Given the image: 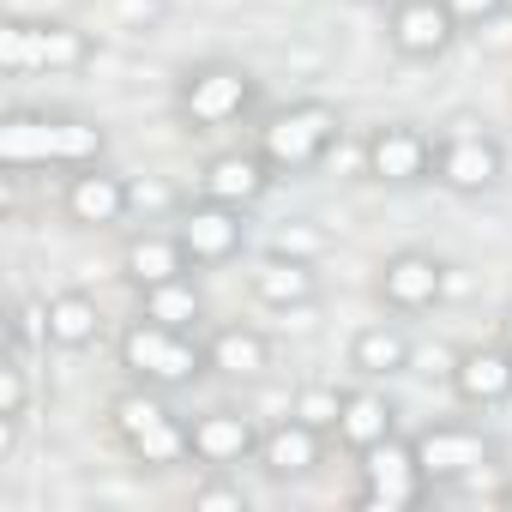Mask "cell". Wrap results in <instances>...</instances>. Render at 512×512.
<instances>
[{
  "instance_id": "1",
  "label": "cell",
  "mask_w": 512,
  "mask_h": 512,
  "mask_svg": "<svg viewBox=\"0 0 512 512\" xmlns=\"http://www.w3.org/2000/svg\"><path fill=\"white\" fill-rule=\"evenodd\" d=\"M103 127L97 121H73V115H7L0 121V157L7 169H43V163H61V169H85V163H103Z\"/></svg>"
},
{
  "instance_id": "2",
  "label": "cell",
  "mask_w": 512,
  "mask_h": 512,
  "mask_svg": "<svg viewBox=\"0 0 512 512\" xmlns=\"http://www.w3.org/2000/svg\"><path fill=\"white\" fill-rule=\"evenodd\" d=\"M91 31L67 19H7L0 25V67L7 73H79L91 67Z\"/></svg>"
},
{
  "instance_id": "3",
  "label": "cell",
  "mask_w": 512,
  "mask_h": 512,
  "mask_svg": "<svg viewBox=\"0 0 512 512\" xmlns=\"http://www.w3.org/2000/svg\"><path fill=\"white\" fill-rule=\"evenodd\" d=\"M338 133H344V115H338L332 103L308 97V103L278 109V115L260 127V157H266L278 175H308V169L338 145Z\"/></svg>"
},
{
  "instance_id": "4",
  "label": "cell",
  "mask_w": 512,
  "mask_h": 512,
  "mask_svg": "<svg viewBox=\"0 0 512 512\" xmlns=\"http://www.w3.org/2000/svg\"><path fill=\"white\" fill-rule=\"evenodd\" d=\"M109 422H115L121 446H127L145 470H169V464H187V458H193V446H187V422H181L151 386L121 392V398L109 404Z\"/></svg>"
},
{
  "instance_id": "5",
  "label": "cell",
  "mask_w": 512,
  "mask_h": 512,
  "mask_svg": "<svg viewBox=\"0 0 512 512\" xmlns=\"http://www.w3.org/2000/svg\"><path fill=\"white\" fill-rule=\"evenodd\" d=\"M121 368L139 380V386H187L193 374H205V350L193 344V332H175V326H157V320H133L121 332Z\"/></svg>"
},
{
  "instance_id": "6",
  "label": "cell",
  "mask_w": 512,
  "mask_h": 512,
  "mask_svg": "<svg viewBox=\"0 0 512 512\" xmlns=\"http://www.w3.org/2000/svg\"><path fill=\"white\" fill-rule=\"evenodd\" d=\"M175 103H181V115H187L193 133H217V127H229L253 103V73L235 67V61H199V67L181 73Z\"/></svg>"
},
{
  "instance_id": "7",
  "label": "cell",
  "mask_w": 512,
  "mask_h": 512,
  "mask_svg": "<svg viewBox=\"0 0 512 512\" xmlns=\"http://www.w3.org/2000/svg\"><path fill=\"white\" fill-rule=\"evenodd\" d=\"M356 458H362V500H356V506H368V512H410V506H422V494L434 488V482L422 476V464H416V440L386 434L380 446H368V452H356Z\"/></svg>"
},
{
  "instance_id": "8",
  "label": "cell",
  "mask_w": 512,
  "mask_h": 512,
  "mask_svg": "<svg viewBox=\"0 0 512 512\" xmlns=\"http://www.w3.org/2000/svg\"><path fill=\"white\" fill-rule=\"evenodd\" d=\"M434 175L452 187V193H488L500 175H506V151L476 133V121H458L440 145H434Z\"/></svg>"
},
{
  "instance_id": "9",
  "label": "cell",
  "mask_w": 512,
  "mask_h": 512,
  "mask_svg": "<svg viewBox=\"0 0 512 512\" xmlns=\"http://www.w3.org/2000/svg\"><path fill=\"white\" fill-rule=\"evenodd\" d=\"M175 235H181V247H187V260H193V266H229L235 253L247 247L241 205H223V199H205V193H199V205L181 211Z\"/></svg>"
},
{
  "instance_id": "10",
  "label": "cell",
  "mask_w": 512,
  "mask_h": 512,
  "mask_svg": "<svg viewBox=\"0 0 512 512\" xmlns=\"http://www.w3.org/2000/svg\"><path fill=\"white\" fill-rule=\"evenodd\" d=\"M362 163H368V175L386 181V187H416V181H428V169H434V139H428L422 127H410V121H386V127L368 133Z\"/></svg>"
},
{
  "instance_id": "11",
  "label": "cell",
  "mask_w": 512,
  "mask_h": 512,
  "mask_svg": "<svg viewBox=\"0 0 512 512\" xmlns=\"http://www.w3.org/2000/svg\"><path fill=\"white\" fill-rule=\"evenodd\" d=\"M488 458H494V446H488L476 428H464V422H428V428L416 434V464H422L428 482H464V476H476Z\"/></svg>"
},
{
  "instance_id": "12",
  "label": "cell",
  "mask_w": 512,
  "mask_h": 512,
  "mask_svg": "<svg viewBox=\"0 0 512 512\" xmlns=\"http://www.w3.org/2000/svg\"><path fill=\"white\" fill-rule=\"evenodd\" d=\"M386 37L404 61H440L458 37V19L446 13V0H392Z\"/></svg>"
},
{
  "instance_id": "13",
  "label": "cell",
  "mask_w": 512,
  "mask_h": 512,
  "mask_svg": "<svg viewBox=\"0 0 512 512\" xmlns=\"http://www.w3.org/2000/svg\"><path fill=\"white\" fill-rule=\"evenodd\" d=\"M127 205H133V187H127L115 169H103V163L73 169V181H67V193H61V211H67V223H79V229H115V223L127 217Z\"/></svg>"
},
{
  "instance_id": "14",
  "label": "cell",
  "mask_w": 512,
  "mask_h": 512,
  "mask_svg": "<svg viewBox=\"0 0 512 512\" xmlns=\"http://www.w3.org/2000/svg\"><path fill=\"white\" fill-rule=\"evenodd\" d=\"M187 446H193V464L205 470H229V464H247L260 458V428L241 410H205L187 422Z\"/></svg>"
},
{
  "instance_id": "15",
  "label": "cell",
  "mask_w": 512,
  "mask_h": 512,
  "mask_svg": "<svg viewBox=\"0 0 512 512\" xmlns=\"http://www.w3.org/2000/svg\"><path fill=\"white\" fill-rule=\"evenodd\" d=\"M380 296H386V308H398V314H428V308L446 296V266L434 260V253L404 247V253H392V260L380 266Z\"/></svg>"
},
{
  "instance_id": "16",
  "label": "cell",
  "mask_w": 512,
  "mask_h": 512,
  "mask_svg": "<svg viewBox=\"0 0 512 512\" xmlns=\"http://www.w3.org/2000/svg\"><path fill=\"white\" fill-rule=\"evenodd\" d=\"M452 392H458L470 410L506 404V398H512V350H506V344L458 350V362H452Z\"/></svg>"
},
{
  "instance_id": "17",
  "label": "cell",
  "mask_w": 512,
  "mask_h": 512,
  "mask_svg": "<svg viewBox=\"0 0 512 512\" xmlns=\"http://www.w3.org/2000/svg\"><path fill=\"white\" fill-rule=\"evenodd\" d=\"M272 163L260 157V151H217L205 169H199V193L205 199H223V205H253V199H266V187H272Z\"/></svg>"
},
{
  "instance_id": "18",
  "label": "cell",
  "mask_w": 512,
  "mask_h": 512,
  "mask_svg": "<svg viewBox=\"0 0 512 512\" xmlns=\"http://www.w3.org/2000/svg\"><path fill=\"white\" fill-rule=\"evenodd\" d=\"M121 272H127V284H133V290H151V284L187 278V272H193V260H187V247H181V235H175V229H169V235L145 229V235H133V241L121 247Z\"/></svg>"
},
{
  "instance_id": "19",
  "label": "cell",
  "mask_w": 512,
  "mask_h": 512,
  "mask_svg": "<svg viewBox=\"0 0 512 512\" xmlns=\"http://www.w3.org/2000/svg\"><path fill=\"white\" fill-rule=\"evenodd\" d=\"M253 296H260L266 308H308L320 296V278H314V260H296V253H266L260 266H253Z\"/></svg>"
},
{
  "instance_id": "20",
  "label": "cell",
  "mask_w": 512,
  "mask_h": 512,
  "mask_svg": "<svg viewBox=\"0 0 512 512\" xmlns=\"http://www.w3.org/2000/svg\"><path fill=\"white\" fill-rule=\"evenodd\" d=\"M320 428H308L302 416H284L278 428H266L260 434V464L278 476V482H296V476H308L314 464H320Z\"/></svg>"
},
{
  "instance_id": "21",
  "label": "cell",
  "mask_w": 512,
  "mask_h": 512,
  "mask_svg": "<svg viewBox=\"0 0 512 512\" xmlns=\"http://www.w3.org/2000/svg\"><path fill=\"white\" fill-rule=\"evenodd\" d=\"M205 362L223 374V380H260L272 368V344L253 332V326H223L211 344H205Z\"/></svg>"
},
{
  "instance_id": "22",
  "label": "cell",
  "mask_w": 512,
  "mask_h": 512,
  "mask_svg": "<svg viewBox=\"0 0 512 512\" xmlns=\"http://www.w3.org/2000/svg\"><path fill=\"white\" fill-rule=\"evenodd\" d=\"M392 428H398L392 398H380V392H344V410H338V428H332V434H338L350 452H368V446H380Z\"/></svg>"
},
{
  "instance_id": "23",
  "label": "cell",
  "mask_w": 512,
  "mask_h": 512,
  "mask_svg": "<svg viewBox=\"0 0 512 512\" xmlns=\"http://www.w3.org/2000/svg\"><path fill=\"white\" fill-rule=\"evenodd\" d=\"M103 338V308L85 290H61L49 296V344L55 350H85Z\"/></svg>"
},
{
  "instance_id": "24",
  "label": "cell",
  "mask_w": 512,
  "mask_h": 512,
  "mask_svg": "<svg viewBox=\"0 0 512 512\" xmlns=\"http://www.w3.org/2000/svg\"><path fill=\"white\" fill-rule=\"evenodd\" d=\"M410 362H416V350H410V338H404L398 326H362V332H356V344H350V368H356V374H368V380L404 374Z\"/></svg>"
},
{
  "instance_id": "25",
  "label": "cell",
  "mask_w": 512,
  "mask_h": 512,
  "mask_svg": "<svg viewBox=\"0 0 512 512\" xmlns=\"http://www.w3.org/2000/svg\"><path fill=\"white\" fill-rule=\"evenodd\" d=\"M139 314H145V320H157V326L193 332V326H199V314H205V302H199L193 278H169V284H151V290H139Z\"/></svg>"
},
{
  "instance_id": "26",
  "label": "cell",
  "mask_w": 512,
  "mask_h": 512,
  "mask_svg": "<svg viewBox=\"0 0 512 512\" xmlns=\"http://www.w3.org/2000/svg\"><path fill=\"white\" fill-rule=\"evenodd\" d=\"M338 410H344V392H338V386H302L290 416H302L308 428H320V434H326V428H338Z\"/></svg>"
},
{
  "instance_id": "27",
  "label": "cell",
  "mask_w": 512,
  "mask_h": 512,
  "mask_svg": "<svg viewBox=\"0 0 512 512\" xmlns=\"http://www.w3.org/2000/svg\"><path fill=\"white\" fill-rule=\"evenodd\" d=\"M193 512H247V494H241V482H229L223 470H211L193 488Z\"/></svg>"
},
{
  "instance_id": "28",
  "label": "cell",
  "mask_w": 512,
  "mask_h": 512,
  "mask_svg": "<svg viewBox=\"0 0 512 512\" xmlns=\"http://www.w3.org/2000/svg\"><path fill=\"white\" fill-rule=\"evenodd\" d=\"M49 344V302H19L13 308V350Z\"/></svg>"
},
{
  "instance_id": "29",
  "label": "cell",
  "mask_w": 512,
  "mask_h": 512,
  "mask_svg": "<svg viewBox=\"0 0 512 512\" xmlns=\"http://www.w3.org/2000/svg\"><path fill=\"white\" fill-rule=\"evenodd\" d=\"M25 410H31L25 362H19V356H7V368H0V416H19V422H25Z\"/></svg>"
},
{
  "instance_id": "30",
  "label": "cell",
  "mask_w": 512,
  "mask_h": 512,
  "mask_svg": "<svg viewBox=\"0 0 512 512\" xmlns=\"http://www.w3.org/2000/svg\"><path fill=\"white\" fill-rule=\"evenodd\" d=\"M278 253H296V260H320V253H326V229H314L308 217H296V223L278 229Z\"/></svg>"
},
{
  "instance_id": "31",
  "label": "cell",
  "mask_w": 512,
  "mask_h": 512,
  "mask_svg": "<svg viewBox=\"0 0 512 512\" xmlns=\"http://www.w3.org/2000/svg\"><path fill=\"white\" fill-rule=\"evenodd\" d=\"M446 13L458 19V31H470V25H494L506 13V0H446Z\"/></svg>"
},
{
  "instance_id": "32",
  "label": "cell",
  "mask_w": 512,
  "mask_h": 512,
  "mask_svg": "<svg viewBox=\"0 0 512 512\" xmlns=\"http://www.w3.org/2000/svg\"><path fill=\"white\" fill-rule=\"evenodd\" d=\"M500 344H506V350H512V308H506V314H500Z\"/></svg>"
},
{
  "instance_id": "33",
  "label": "cell",
  "mask_w": 512,
  "mask_h": 512,
  "mask_svg": "<svg viewBox=\"0 0 512 512\" xmlns=\"http://www.w3.org/2000/svg\"><path fill=\"white\" fill-rule=\"evenodd\" d=\"M500 512H512V488H500Z\"/></svg>"
}]
</instances>
